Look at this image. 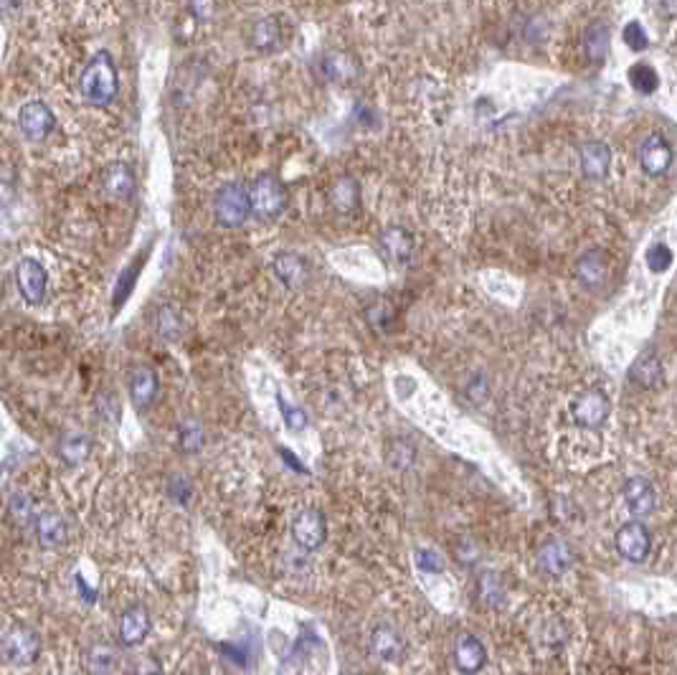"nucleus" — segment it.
I'll return each instance as SVG.
<instances>
[{
  "label": "nucleus",
  "instance_id": "nucleus-1",
  "mask_svg": "<svg viewBox=\"0 0 677 675\" xmlns=\"http://www.w3.org/2000/svg\"><path fill=\"white\" fill-rule=\"evenodd\" d=\"M117 90H120V77H117L114 62H112V56H109L107 51H102V54H97L92 62L87 64V69L81 72L79 94H81L89 105L105 107V105H109V102L117 97Z\"/></svg>",
  "mask_w": 677,
  "mask_h": 675
},
{
  "label": "nucleus",
  "instance_id": "nucleus-2",
  "mask_svg": "<svg viewBox=\"0 0 677 675\" xmlns=\"http://www.w3.org/2000/svg\"><path fill=\"white\" fill-rule=\"evenodd\" d=\"M214 216L216 221L226 229H239L244 226L251 216V201H249V188L239 184H229L218 188L214 196Z\"/></svg>",
  "mask_w": 677,
  "mask_h": 675
},
{
  "label": "nucleus",
  "instance_id": "nucleus-3",
  "mask_svg": "<svg viewBox=\"0 0 677 675\" xmlns=\"http://www.w3.org/2000/svg\"><path fill=\"white\" fill-rule=\"evenodd\" d=\"M249 201H251V214H257L264 221H272L284 211L287 206V191L277 175L264 173L254 184L249 185Z\"/></svg>",
  "mask_w": 677,
  "mask_h": 675
},
{
  "label": "nucleus",
  "instance_id": "nucleus-4",
  "mask_svg": "<svg viewBox=\"0 0 677 675\" xmlns=\"http://www.w3.org/2000/svg\"><path fill=\"white\" fill-rule=\"evenodd\" d=\"M41 655V637L38 632L26 625L5 629L0 635V658L11 665H33Z\"/></svg>",
  "mask_w": 677,
  "mask_h": 675
},
{
  "label": "nucleus",
  "instance_id": "nucleus-5",
  "mask_svg": "<svg viewBox=\"0 0 677 675\" xmlns=\"http://www.w3.org/2000/svg\"><path fill=\"white\" fill-rule=\"evenodd\" d=\"M16 285L21 297L29 305H41L48 290V272L47 267L33 257H23L16 264Z\"/></svg>",
  "mask_w": 677,
  "mask_h": 675
},
{
  "label": "nucleus",
  "instance_id": "nucleus-6",
  "mask_svg": "<svg viewBox=\"0 0 677 675\" xmlns=\"http://www.w3.org/2000/svg\"><path fill=\"white\" fill-rule=\"evenodd\" d=\"M292 538L294 543L305 551H317L327 538V521L320 510L305 508L292 518Z\"/></svg>",
  "mask_w": 677,
  "mask_h": 675
},
{
  "label": "nucleus",
  "instance_id": "nucleus-7",
  "mask_svg": "<svg viewBox=\"0 0 677 675\" xmlns=\"http://www.w3.org/2000/svg\"><path fill=\"white\" fill-rule=\"evenodd\" d=\"M609 412H612L609 397H606L604 391H599V389L584 391L579 399L573 401V406H571L573 422L586 427V430H597V427H601V424L609 419Z\"/></svg>",
  "mask_w": 677,
  "mask_h": 675
},
{
  "label": "nucleus",
  "instance_id": "nucleus-8",
  "mask_svg": "<svg viewBox=\"0 0 677 675\" xmlns=\"http://www.w3.org/2000/svg\"><path fill=\"white\" fill-rule=\"evenodd\" d=\"M18 127H21V132L29 140L41 142V140H47L54 132L56 117H54V112L44 102H29L18 112Z\"/></svg>",
  "mask_w": 677,
  "mask_h": 675
},
{
  "label": "nucleus",
  "instance_id": "nucleus-9",
  "mask_svg": "<svg viewBox=\"0 0 677 675\" xmlns=\"http://www.w3.org/2000/svg\"><path fill=\"white\" fill-rule=\"evenodd\" d=\"M649 549H652V536L639 521L624 523L616 531V551L622 553L627 561H634V564L645 561L649 556Z\"/></svg>",
  "mask_w": 677,
  "mask_h": 675
},
{
  "label": "nucleus",
  "instance_id": "nucleus-10",
  "mask_svg": "<svg viewBox=\"0 0 677 675\" xmlns=\"http://www.w3.org/2000/svg\"><path fill=\"white\" fill-rule=\"evenodd\" d=\"M150 629H153V617L148 612V607L132 604L120 617V643L124 647H138L148 640Z\"/></svg>",
  "mask_w": 677,
  "mask_h": 675
},
{
  "label": "nucleus",
  "instance_id": "nucleus-11",
  "mask_svg": "<svg viewBox=\"0 0 677 675\" xmlns=\"http://www.w3.org/2000/svg\"><path fill=\"white\" fill-rule=\"evenodd\" d=\"M639 166L652 178L664 175L670 170V166H673V148H670V142L662 138L660 132L649 135L642 142V148H639Z\"/></svg>",
  "mask_w": 677,
  "mask_h": 675
},
{
  "label": "nucleus",
  "instance_id": "nucleus-12",
  "mask_svg": "<svg viewBox=\"0 0 677 675\" xmlns=\"http://www.w3.org/2000/svg\"><path fill=\"white\" fill-rule=\"evenodd\" d=\"M157 391H160V381H157V373H155L150 366H140L130 373V381H127V394H130V401L138 412H145L150 409L157 399Z\"/></svg>",
  "mask_w": 677,
  "mask_h": 675
},
{
  "label": "nucleus",
  "instance_id": "nucleus-13",
  "mask_svg": "<svg viewBox=\"0 0 677 675\" xmlns=\"http://www.w3.org/2000/svg\"><path fill=\"white\" fill-rule=\"evenodd\" d=\"M573 567V551L563 538H548L538 549V568L548 577H563Z\"/></svg>",
  "mask_w": 677,
  "mask_h": 675
},
{
  "label": "nucleus",
  "instance_id": "nucleus-14",
  "mask_svg": "<svg viewBox=\"0 0 677 675\" xmlns=\"http://www.w3.org/2000/svg\"><path fill=\"white\" fill-rule=\"evenodd\" d=\"M624 503L630 508L631 516H649L655 506H657V495L655 488L649 485V480L645 477H630L624 485Z\"/></svg>",
  "mask_w": 677,
  "mask_h": 675
},
{
  "label": "nucleus",
  "instance_id": "nucleus-15",
  "mask_svg": "<svg viewBox=\"0 0 677 675\" xmlns=\"http://www.w3.org/2000/svg\"><path fill=\"white\" fill-rule=\"evenodd\" d=\"M581 170H584L586 178H594V181H601L609 168H612V150H609V145L606 142H601V140H591V142H586L581 145Z\"/></svg>",
  "mask_w": 677,
  "mask_h": 675
},
{
  "label": "nucleus",
  "instance_id": "nucleus-16",
  "mask_svg": "<svg viewBox=\"0 0 677 675\" xmlns=\"http://www.w3.org/2000/svg\"><path fill=\"white\" fill-rule=\"evenodd\" d=\"M102 185L107 191V196L117 201L132 199L135 193V173L127 163H109L102 173Z\"/></svg>",
  "mask_w": 677,
  "mask_h": 675
},
{
  "label": "nucleus",
  "instance_id": "nucleus-17",
  "mask_svg": "<svg viewBox=\"0 0 677 675\" xmlns=\"http://www.w3.org/2000/svg\"><path fill=\"white\" fill-rule=\"evenodd\" d=\"M403 650H406V643H403V637H401L396 629L388 628V625H381V628L373 629V635H370V653L381 662H396L403 655Z\"/></svg>",
  "mask_w": 677,
  "mask_h": 675
},
{
  "label": "nucleus",
  "instance_id": "nucleus-18",
  "mask_svg": "<svg viewBox=\"0 0 677 675\" xmlns=\"http://www.w3.org/2000/svg\"><path fill=\"white\" fill-rule=\"evenodd\" d=\"M454 660H457V668L464 673H478L487 662V650L475 635H462L454 647Z\"/></svg>",
  "mask_w": 677,
  "mask_h": 675
},
{
  "label": "nucleus",
  "instance_id": "nucleus-19",
  "mask_svg": "<svg viewBox=\"0 0 677 675\" xmlns=\"http://www.w3.org/2000/svg\"><path fill=\"white\" fill-rule=\"evenodd\" d=\"M272 269H275L279 282H282L284 287H290V290L302 287L305 279H308V261L302 260L300 254H292V252L279 254L277 260H275V264H272Z\"/></svg>",
  "mask_w": 677,
  "mask_h": 675
},
{
  "label": "nucleus",
  "instance_id": "nucleus-20",
  "mask_svg": "<svg viewBox=\"0 0 677 675\" xmlns=\"http://www.w3.org/2000/svg\"><path fill=\"white\" fill-rule=\"evenodd\" d=\"M330 206L338 211V214H353L360 206V185L351 175H343L335 184L330 185Z\"/></svg>",
  "mask_w": 677,
  "mask_h": 675
},
{
  "label": "nucleus",
  "instance_id": "nucleus-21",
  "mask_svg": "<svg viewBox=\"0 0 677 675\" xmlns=\"http://www.w3.org/2000/svg\"><path fill=\"white\" fill-rule=\"evenodd\" d=\"M33 528H36V538L44 549H56L69 536V525L59 513H41L33 523Z\"/></svg>",
  "mask_w": 677,
  "mask_h": 675
},
{
  "label": "nucleus",
  "instance_id": "nucleus-22",
  "mask_svg": "<svg viewBox=\"0 0 677 675\" xmlns=\"http://www.w3.org/2000/svg\"><path fill=\"white\" fill-rule=\"evenodd\" d=\"M378 244L384 249V254L388 260L403 261L411 260V254H414V236L409 234L406 229H401V226H391V229H385L381 234V239H378Z\"/></svg>",
  "mask_w": 677,
  "mask_h": 675
},
{
  "label": "nucleus",
  "instance_id": "nucleus-23",
  "mask_svg": "<svg viewBox=\"0 0 677 675\" xmlns=\"http://www.w3.org/2000/svg\"><path fill=\"white\" fill-rule=\"evenodd\" d=\"M92 437L87 431H69L59 445V457H62L69 467H79L89 460L92 455Z\"/></svg>",
  "mask_w": 677,
  "mask_h": 675
},
{
  "label": "nucleus",
  "instance_id": "nucleus-24",
  "mask_svg": "<svg viewBox=\"0 0 677 675\" xmlns=\"http://www.w3.org/2000/svg\"><path fill=\"white\" fill-rule=\"evenodd\" d=\"M609 264L606 257L601 252H586L581 260L576 261V277L584 282L586 287H599L601 282L606 279Z\"/></svg>",
  "mask_w": 677,
  "mask_h": 675
},
{
  "label": "nucleus",
  "instance_id": "nucleus-25",
  "mask_svg": "<svg viewBox=\"0 0 677 675\" xmlns=\"http://www.w3.org/2000/svg\"><path fill=\"white\" fill-rule=\"evenodd\" d=\"M662 379V363L660 358L655 354H649L647 351L642 358H637V363L631 366V381L639 386H645V389H652V386L660 384Z\"/></svg>",
  "mask_w": 677,
  "mask_h": 675
},
{
  "label": "nucleus",
  "instance_id": "nucleus-26",
  "mask_svg": "<svg viewBox=\"0 0 677 675\" xmlns=\"http://www.w3.org/2000/svg\"><path fill=\"white\" fill-rule=\"evenodd\" d=\"M8 516H11V521L16 523L18 528H29L38 518L36 500H33L29 492H13L11 500H8Z\"/></svg>",
  "mask_w": 677,
  "mask_h": 675
},
{
  "label": "nucleus",
  "instance_id": "nucleus-27",
  "mask_svg": "<svg viewBox=\"0 0 677 675\" xmlns=\"http://www.w3.org/2000/svg\"><path fill=\"white\" fill-rule=\"evenodd\" d=\"M145 260H148V252H145V254H140L138 260L132 261V264H127V267L123 269V275H120L117 285H114V297H112V307H114V310H120V305H124V303H127L130 292L135 290V282H138L140 267L145 264Z\"/></svg>",
  "mask_w": 677,
  "mask_h": 675
},
{
  "label": "nucleus",
  "instance_id": "nucleus-28",
  "mask_svg": "<svg viewBox=\"0 0 677 675\" xmlns=\"http://www.w3.org/2000/svg\"><path fill=\"white\" fill-rule=\"evenodd\" d=\"M581 44H584L588 62H601L604 54H606V48H609V29L604 23H591L584 31Z\"/></svg>",
  "mask_w": 677,
  "mask_h": 675
},
{
  "label": "nucleus",
  "instance_id": "nucleus-29",
  "mask_svg": "<svg viewBox=\"0 0 677 675\" xmlns=\"http://www.w3.org/2000/svg\"><path fill=\"white\" fill-rule=\"evenodd\" d=\"M89 671L92 673H114L117 671V650L112 645H94L89 650Z\"/></svg>",
  "mask_w": 677,
  "mask_h": 675
},
{
  "label": "nucleus",
  "instance_id": "nucleus-30",
  "mask_svg": "<svg viewBox=\"0 0 677 675\" xmlns=\"http://www.w3.org/2000/svg\"><path fill=\"white\" fill-rule=\"evenodd\" d=\"M325 77L333 81H351L355 77V64L345 54H327L323 62Z\"/></svg>",
  "mask_w": 677,
  "mask_h": 675
},
{
  "label": "nucleus",
  "instance_id": "nucleus-31",
  "mask_svg": "<svg viewBox=\"0 0 677 675\" xmlns=\"http://www.w3.org/2000/svg\"><path fill=\"white\" fill-rule=\"evenodd\" d=\"M155 328H157V336L160 338L175 340V338L183 333V320H181V315L173 307L165 305L155 312Z\"/></svg>",
  "mask_w": 677,
  "mask_h": 675
},
{
  "label": "nucleus",
  "instance_id": "nucleus-32",
  "mask_svg": "<svg viewBox=\"0 0 677 675\" xmlns=\"http://www.w3.org/2000/svg\"><path fill=\"white\" fill-rule=\"evenodd\" d=\"M251 41H254V47L264 48V51H269V48L277 47L279 41V23L275 18H262L257 26H254V31H251Z\"/></svg>",
  "mask_w": 677,
  "mask_h": 675
},
{
  "label": "nucleus",
  "instance_id": "nucleus-33",
  "mask_svg": "<svg viewBox=\"0 0 677 675\" xmlns=\"http://www.w3.org/2000/svg\"><path fill=\"white\" fill-rule=\"evenodd\" d=\"M478 594L479 599L485 602V604H490V607H495V604H500L503 602V584H500V579H497V574H493V571H485V574H479V579H478Z\"/></svg>",
  "mask_w": 677,
  "mask_h": 675
},
{
  "label": "nucleus",
  "instance_id": "nucleus-34",
  "mask_svg": "<svg viewBox=\"0 0 677 675\" xmlns=\"http://www.w3.org/2000/svg\"><path fill=\"white\" fill-rule=\"evenodd\" d=\"M630 79H631V87H634L639 94H652L655 90H657V84H660L657 72H655L652 66H647V64H637V66H631Z\"/></svg>",
  "mask_w": 677,
  "mask_h": 675
},
{
  "label": "nucleus",
  "instance_id": "nucleus-35",
  "mask_svg": "<svg viewBox=\"0 0 677 675\" xmlns=\"http://www.w3.org/2000/svg\"><path fill=\"white\" fill-rule=\"evenodd\" d=\"M206 445V431L196 422H188L181 427V447L185 452H199Z\"/></svg>",
  "mask_w": 677,
  "mask_h": 675
},
{
  "label": "nucleus",
  "instance_id": "nucleus-36",
  "mask_svg": "<svg viewBox=\"0 0 677 675\" xmlns=\"http://www.w3.org/2000/svg\"><path fill=\"white\" fill-rule=\"evenodd\" d=\"M670 264H673V252H670V246L667 244H655L649 246V252H647V267L652 269V272H667L670 269Z\"/></svg>",
  "mask_w": 677,
  "mask_h": 675
},
{
  "label": "nucleus",
  "instance_id": "nucleus-37",
  "mask_svg": "<svg viewBox=\"0 0 677 675\" xmlns=\"http://www.w3.org/2000/svg\"><path fill=\"white\" fill-rule=\"evenodd\" d=\"M97 412L99 416L109 422V424H117L120 422V401L117 397L112 394V391H99V397H97Z\"/></svg>",
  "mask_w": 677,
  "mask_h": 675
},
{
  "label": "nucleus",
  "instance_id": "nucleus-38",
  "mask_svg": "<svg viewBox=\"0 0 677 675\" xmlns=\"http://www.w3.org/2000/svg\"><path fill=\"white\" fill-rule=\"evenodd\" d=\"M279 409H282V416H284V424L290 427V430L300 431L308 427V414L302 412V409H297V406H290L287 401L279 397Z\"/></svg>",
  "mask_w": 677,
  "mask_h": 675
},
{
  "label": "nucleus",
  "instance_id": "nucleus-39",
  "mask_svg": "<svg viewBox=\"0 0 677 675\" xmlns=\"http://www.w3.org/2000/svg\"><path fill=\"white\" fill-rule=\"evenodd\" d=\"M624 41L630 44V48H634V51H642V48L647 47V36H645V29H642V23H630L627 29H624Z\"/></svg>",
  "mask_w": 677,
  "mask_h": 675
},
{
  "label": "nucleus",
  "instance_id": "nucleus-40",
  "mask_svg": "<svg viewBox=\"0 0 677 675\" xmlns=\"http://www.w3.org/2000/svg\"><path fill=\"white\" fill-rule=\"evenodd\" d=\"M416 564H419V568H424V571H442L444 568L442 556L436 551H427V549L416 551Z\"/></svg>",
  "mask_w": 677,
  "mask_h": 675
},
{
  "label": "nucleus",
  "instance_id": "nucleus-41",
  "mask_svg": "<svg viewBox=\"0 0 677 675\" xmlns=\"http://www.w3.org/2000/svg\"><path fill=\"white\" fill-rule=\"evenodd\" d=\"M190 483L185 480L183 475H178V477H173L170 480V495L178 500V503H188V498H190Z\"/></svg>",
  "mask_w": 677,
  "mask_h": 675
},
{
  "label": "nucleus",
  "instance_id": "nucleus-42",
  "mask_svg": "<svg viewBox=\"0 0 677 675\" xmlns=\"http://www.w3.org/2000/svg\"><path fill=\"white\" fill-rule=\"evenodd\" d=\"M190 13L199 21H211L216 16V0H190Z\"/></svg>",
  "mask_w": 677,
  "mask_h": 675
},
{
  "label": "nucleus",
  "instance_id": "nucleus-43",
  "mask_svg": "<svg viewBox=\"0 0 677 675\" xmlns=\"http://www.w3.org/2000/svg\"><path fill=\"white\" fill-rule=\"evenodd\" d=\"M77 589H79V594H84V599H87V602H94V599H97V592H94V589H89V586H87V582H84L81 577H77Z\"/></svg>",
  "mask_w": 677,
  "mask_h": 675
},
{
  "label": "nucleus",
  "instance_id": "nucleus-44",
  "mask_svg": "<svg viewBox=\"0 0 677 675\" xmlns=\"http://www.w3.org/2000/svg\"><path fill=\"white\" fill-rule=\"evenodd\" d=\"M11 199H13V185H8L0 181V206H3V203H8Z\"/></svg>",
  "mask_w": 677,
  "mask_h": 675
},
{
  "label": "nucleus",
  "instance_id": "nucleus-45",
  "mask_svg": "<svg viewBox=\"0 0 677 675\" xmlns=\"http://www.w3.org/2000/svg\"><path fill=\"white\" fill-rule=\"evenodd\" d=\"M279 455H282V460H284V462H290V465H292L294 470H300V473H305V467H302V465H300V462L294 460V457H292V452H290V449H279Z\"/></svg>",
  "mask_w": 677,
  "mask_h": 675
}]
</instances>
